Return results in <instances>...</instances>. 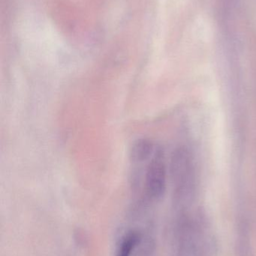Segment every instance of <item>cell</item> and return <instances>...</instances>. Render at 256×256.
<instances>
[{
    "mask_svg": "<svg viewBox=\"0 0 256 256\" xmlns=\"http://www.w3.org/2000/svg\"><path fill=\"white\" fill-rule=\"evenodd\" d=\"M154 153V144L148 138H140L134 142L129 150V158L133 164H141L150 159Z\"/></svg>",
    "mask_w": 256,
    "mask_h": 256,
    "instance_id": "cell-2",
    "label": "cell"
},
{
    "mask_svg": "<svg viewBox=\"0 0 256 256\" xmlns=\"http://www.w3.org/2000/svg\"><path fill=\"white\" fill-rule=\"evenodd\" d=\"M138 239L136 233L132 232L127 234L122 242L117 256H131L138 244Z\"/></svg>",
    "mask_w": 256,
    "mask_h": 256,
    "instance_id": "cell-3",
    "label": "cell"
},
{
    "mask_svg": "<svg viewBox=\"0 0 256 256\" xmlns=\"http://www.w3.org/2000/svg\"><path fill=\"white\" fill-rule=\"evenodd\" d=\"M145 188L149 196L159 198L166 189L167 171L162 152L156 150L145 173Z\"/></svg>",
    "mask_w": 256,
    "mask_h": 256,
    "instance_id": "cell-1",
    "label": "cell"
}]
</instances>
